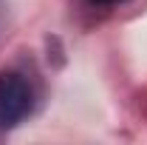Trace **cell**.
I'll return each mask as SVG.
<instances>
[{
	"mask_svg": "<svg viewBox=\"0 0 147 145\" xmlns=\"http://www.w3.org/2000/svg\"><path fill=\"white\" fill-rule=\"evenodd\" d=\"M34 111V88L17 71L0 74V131L20 125Z\"/></svg>",
	"mask_w": 147,
	"mask_h": 145,
	"instance_id": "6da1fadb",
	"label": "cell"
},
{
	"mask_svg": "<svg viewBox=\"0 0 147 145\" xmlns=\"http://www.w3.org/2000/svg\"><path fill=\"white\" fill-rule=\"evenodd\" d=\"M93 6H116V3H125V0H91Z\"/></svg>",
	"mask_w": 147,
	"mask_h": 145,
	"instance_id": "7a4b0ae2",
	"label": "cell"
}]
</instances>
